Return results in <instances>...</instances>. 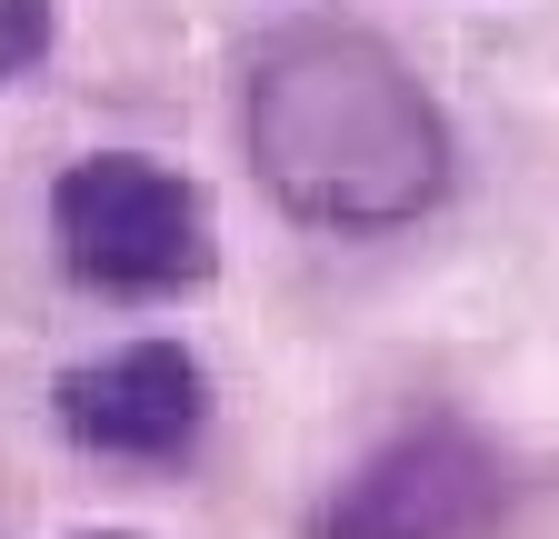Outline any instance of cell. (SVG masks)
Returning <instances> with one entry per match:
<instances>
[{"mask_svg":"<svg viewBox=\"0 0 559 539\" xmlns=\"http://www.w3.org/2000/svg\"><path fill=\"white\" fill-rule=\"evenodd\" d=\"M91 539H130V529H91Z\"/></svg>","mask_w":559,"mask_h":539,"instance_id":"6","label":"cell"},{"mask_svg":"<svg viewBox=\"0 0 559 539\" xmlns=\"http://www.w3.org/2000/svg\"><path fill=\"white\" fill-rule=\"evenodd\" d=\"M50 410H60V440L91 450V459L180 469L210 440V370L180 340H120V350H100L81 370H60Z\"/></svg>","mask_w":559,"mask_h":539,"instance_id":"4","label":"cell"},{"mask_svg":"<svg viewBox=\"0 0 559 539\" xmlns=\"http://www.w3.org/2000/svg\"><path fill=\"white\" fill-rule=\"evenodd\" d=\"M520 469L469 420H419L380 440L320 510V539H500Z\"/></svg>","mask_w":559,"mask_h":539,"instance_id":"3","label":"cell"},{"mask_svg":"<svg viewBox=\"0 0 559 539\" xmlns=\"http://www.w3.org/2000/svg\"><path fill=\"white\" fill-rule=\"evenodd\" d=\"M240 141L260 190L320 240H380L440 211L450 190V120L419 71L349 21H300L250 50L240 71Z\"/></svg>","mask_w":559,"mask_h":539,"instance_id":"1","label":"cell"},{"mask_svg":"<svg viewBox=\"0 0 559 539\" xmlns=\"http://www.w3.org/2000/svg\"><path fill=\"white\" fill-rule=\"evenodd\" d=\"M60 40V0H0V91L31 81Z\"/></svg>","mask_w":559,"mask_h":539,"instance_id":"5","label":"cell"},{"mask_svg":"<svg viewBox=\"0 0 559 539\" xmlns=\"http://www.w3.org/2000/svg\"><path fill=\"white\" fill-rule=\"evenodd\" d=\"M50 240L60 270L100 300H180L221 270L200 180H180L151 151H91L50 180Z\"/></svg>","mask_w":559,"mask_h":539,"instance_id":"2","label":"cell"}]
</instances>
